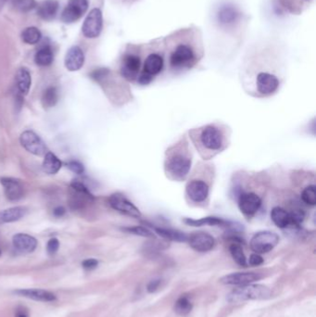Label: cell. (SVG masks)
Here are the masks:
<instances>
[{
    "instance_id": "cell-1",
    "label": "cell",
    "mask_w": 316,
    "mask_h": 317,
    "mask_svg": "<svg viewBox=\"0 0 316 317\" xmlns=\"http://www.w3.org/2000/svg\"><path fill=\"white\" fill-rule=\"evenodd\" d=\"M271 296V291L264 285L242 286L237 288L228 295L227 301L231 303H240L249 300H263Z\"/></svg>"
},
{
    "instance_id": "cell-2",
    "label": "cell",
    "mask_w": 316,
    "mask_h": 317,
    "mask_svg": "<svg viewBox=\"0 0 316 317\" xmlns=\"http://www.w3.org/2000/svg\"><path fill=\"white\" fill-rule=\"evenodd\" d=\"M196 53L193 47L187 43H179L170 55V64L174 69L190 67L195 62Z\"/></svg>"
},
{
    "instance_id": "cell-3",
    "label": "cell",
    "mask_w": 316,
    "mask_h": 317,
    "mask_svg": "<svg viewBox=\"0 0 316 317\" xmlns=\"http://www.w3.org/2000/svg\"><path fill=\"white\" fill-rule=\"evenodd\" d=\"M279 242L277 234L271 231L256 233L250 240V248L255 253L264 254L271 251Z\"/></svg>"
},
{
    "instance_id": "cell-4",
    "label": "cell",
    "mask_w": 316,
    "mask_h": 317,
    "mask_svg": "<svg viewBox=\"0 0 316 317\" xmlns=\"http://www.w3.org/2000/svg\"><path fill=\"white\" fill-rule=\"evenodd\" d=\"M20 142L21 146L26 149L28 152L37 155V156H45L48 152V148L42 139L37 136V134L30 130L24 131L20 137Z\"/></svg>"
},
{
    "instance_id": "cell-5",
    "label": "cell",
    "mask_w": 316,
    "mask_h": 317,
    "mask_svg": "<svg viewBox=\"0 0 316 317\" xmlns=\"http://www.w3.org/2000/svg\"><path fill=\"white\" fill-rule=\"evenodd\" d=\"M103 26L102 12L100 9H93L86 16L82 27V32L87 38L99 37Z\"/></svg>"
},
{
    "instance_id": "cell-6",
    "label": "cell",
    "mask_w": 316,
    "mask_h": 317,
    "mask_svg": "<svg viewBox=\"0 0 316 317\" xmlns=\"http://www.w3.org/2000/svg\"><path fill=\"white\" fill-rule=\"evenodd\" d=\"M168 172L175 179H184L189 173L191 160L182 154H176L168 160Z\"/></svg>"
},
{
    "instance_id": "cell-7",
    "label": "cell",
    "mask_w": 316,
    "mask_h": 317,
    "mask_svg": "<svg viewBox=\"0 0 316 317\" xmlns=\"http://www.w3.org/2000/svg\"><path fill=\"white\" fill-rule=\"evenodd\" d=\"M88 5V0H69L68 4L62 11L61 20L65 23L78 21L87 11Z\"/></svg>"
},
{
    "instance_id": "cell-8",
    "label": "cell",
    "mask_w": 316,
    "mask_h": 317,
    "mask_svg": "<svg viewBox=\"0 0 316 317\" xmlns=\"http://www.w3.org/2000/svg\"><path fill=\"white\" fill-rule=\"evenodd\" d=\"M109 203L114 210L121 212L127 216L133 218H140L141 212L137 209V207L133 204L131 201L127 199L123 195L120 193H115L111 195L109 199Z\"/></svg>"
},
{
    "instance_id": "cell-9",
    "label": "cell",
    "mask_w": 316,
    "mask_h": 317,
    "mask_svg": "<svg viewBox=\"0 0 316 317\" xmlns=\"http://www.w3.org/2000/svg\"><path fill=\"white\" fill-rule=\"evenodd\" d=\"M200 142L207 149L216 151L221 149L224 144V138L218 128L209 125L201 131Z\"/></svg>"
},
{
    "instance_id": "cell-10",
    "label": "cell",
    "mask_w": 316,
    "mask_h": 317,
    "mask_svg": "<svg viewBox=\"0 0 316 317\" xmlns=\"http://www.w3.org/2000/svg\"><path fill=\"white\" fill-rule=\"evenodd\" d=\"M190 247L199 252L210 251L215 245V240L210 234L205 232H196L190 235L188 238Z\"/></svg>"
},
{
    "instance_id": "cell-11",
    "label": "cell",
    "mask_w": 316,
    "mask_h": 317,
    "mask_svg": "<svg viewBox=\"0 0 316 317\" xmlns=\"http://www.w3.org/2000/svg\"><path fill=\"white\" fill-rule=\"evenodd\" d=\"M262 200L255 193H243L238 198L239 210L246 216L251 217L259 211Z\"/></svg>"
},
{
    "instance_id": "cell-12",
    "label": "cell",
    "mask_w": 316,
    "mask_h": 317,
    "mask_svg": "<svg viewBox=\"0 0 316 317\" xmlns=\"http://www.w3.org/2000/svg\"><path fill=\"white\" fill-rule=\"evenodd\" d=\"M256 85L261 94L271 95L278 88L279 80L274 74L262 72L257 75Z\"/></svg>"
},
{
    "instance_id": "cell-13",
    "label": "cell",
    "mask_w": 316,
    "mask_h": 317,
    "mask_svg": "<svg viewBox=\"0 0 316 317\" xmlns=\"http://www.w3.org/2000/svg\"><path fill=\"white\" fill-rule=\"evenodd\" d=\"M186 195L196 203L203 202L209 196V185L204 181L193 180L186 185Z\"/></svg>"
},
{
    "instance_id": "cell-14",
    "label": "cell",
    "mask_w": 316,
    "mask_h": 317,
    "mask_svg": "<svg viewBox=\"0 0 316 317\" xmlns=\"http://www.w3.org/2000/svg\"><path fill=\"white\" fill-rule=\"evenodd\" d=\"M261 278H262L261 275L256 273H252V272L233 273V274L222 277L220 282L225 285L245 286L251 284L255 281L260 280Z\"/></svg>"
},
{
    "instance_id": "cell-15",
    "label": "cell",
    "mask_w": 316,
    "mask_h": 317,
    "mask_svg": "<svg viewBox=\"0 0 316 317\" xmlns=\"http://www.w3.org/2000/svg\"><path fill=\"white\" fill-rule=\"evenodd\" d=\"M141 66L140 58L135 54H128L122 60L121 65V74L127 80L137 79L138 77V73Z\"/></svg>"
},
{
    "instance_id": "cell-16",
    "label": "cell",
    "mask_w": 316,
    "mask_h": 317,
    "mask_svg": "<svg viewBox=\"0 0 316 317\" xmlns=\"http://www.w3.org/2000/svg\"><path fill=\"white\" fill-rule=\"evenodd\" d=\"M4 187L6 198L10 201H18L23 197V186L21 182L15 178L3 177L0 179Z\"/></svg>"
},
{
    "instance_id": "cell-17",
    "label": "cell",
    "mask_w": 316,
    "mask_h": 317,
    "mask_svg": "<svg viewBox=\"0 0 316 317\" xmlns=\"http://www.w3.org/2000/svg\"><path fill=\"white\" fill-rule=\"evenodd\" d=\"M65 67L71 72H76L83 67L84 64V54L79 47H73L66 53L64 59Z\"/></svg>"
},
{
    "instance_id": "cell-18",
    "label": "cell",
    "mask_w": 316,
    "mask_h": 317,
    "mask_svg": "<svg viewBox=\"0 0 316 317\" xmlns=\"http://www.w3.org/2000/svg\"><path fill=\"white\" fill-rule=\"evenodd\" d=\"M14 248L21 253H31L37 247L36 238L27 234H17L12 238Z\"/></svg>"
},
{
    "instance_id": "cell-19",
    "label": "cell",
    "mask_w": 316,
    "mask_h": 317,
    "mask_svg": "<svg viewBox=\"0 0 316 317\" xmlns=\"http://www.w3.org/2000/svg\"><path fill=\"white\" fill-rule=\"evenodd\" d=\"M14 293L21 297L32 299L34 301H43V302H51L57 300V297L54 293L50 291H45V290H35V289L19 290V291H15Z\"/></svg>"
},
{
    "instance_id": "cell-20",
    "label": "cell",
    "mask_w": 316,
    "mask_h": 317,
    "mask_svg": "<svg viewBox=\"0 0 316 317\" xmlns=\"http://www.w3.org/2000/svg\"><path fill=\"white\" fill-rule=\"evenodd\" d=\"M164 58L158 53L149 54L144 62L143 73L149 74L151 76L157 75L164 69Z\"/></svg>"
},
{
    "instance_id": "cell-21",
    "label": "cell",
    "mask_w": 316,
    "mask_h": 317,
    "mask_svg": "<svg viewBox=\"0 0 316 317\" xmlns=\"http://www.w3.org/2000/svg\"><path fill=\"white\" fill-rule=\"evenodd\" d=\"M239 18V12L233 6H224L218 11L217 19L222 26L234 25Z\"/></svg>"
},
{
    "instance_id": "cell-22",
    "label": "cell",
    "mask_w": 316,
    "mask_h": 317,
    "mask_svg": "<svg viewBox=\"0 0 316 317\" xmlns=\"http://www.w3.org/2000/svg\"><path fill=\"white\" fill-rule=\"evenodd\" d=\"M184 224L191 227H202V226H219V227H226L230 228L233 224L229 221H226L222 218L218 217L209 216L201 219H191V218H184Z\"/></svg>"
},
{
    "instance_id": "cell-23",
    "label": "cell",
    "mask_w": 316,
    "mask_h": 317,
    "mask_svg": "<svg viewBox=\"0 0 316 317\" xmlns=\"http://www.w3.org/2000/svg\"><path fill=\"white\" fill-rule=\"evenodd\" d=\"M58 10V2L57 0H44L37 8V13L39 17L45 21H51L56 15Z\"/></svg>"
},
{
    "instance_id": "cell-24",
    "label": "cell",
    "mask_w": 316,
    "mask_h": 317,
    "mask_svg": "<svg viewBox=\"0 0 316 317\" xmlns=\"http://www.w3.org/2000/svg\"><path fill=\"white\" fill-rule=\"evenodd\" d=\"M271 219L277 228L282 229L292 226L290 212L281 207H274L271 211Z\"/></svg>"
},
{
    "instance_id": "cell-25",
    "label": "cell",
    "mask_w": 316,
    "mask_h": 317,
    "mask_svg": "<svg viewBox=\"0 0 316 317\" xmlns=\"http://www.w3.org/2000/svg\"><path fill=\"white\" fill-rule=\"evenodd\" d=\"M26 209L24 207H13L0 211V224L16 222L25 215Z\"/></svg>"
},
{
    "instance_id": "cell-26",
    "label": "cell",
    "mask_w": 316,
    "mask_h": 317,
    "mask_svg": "<svg viewBox=\"0 0 316 317\" xmlns=\"http://www.w3.org/2000/svg\"><path fill=\"white\" fill-rule=\"evenodd\" d=\"M32 84L31 74L26 68H21L17 72L16 85L17 89L21 95H27Z\"/></svg>"
},
{
    "instance_id": "cell-27",
    "label": "cell",
    "mask_w": 316,
    "mask_h": 317,
    "mask_svg": "<svg viewBox=\"0 0 316 317\" xmlns=\"http://www.w3.org/2000/svg\"><path fill=\"white\" fill-rule=\"evenodd\" d=\"M61 165L62 164H61L60 160L55 154L49 152V151L46 153L42 164L44 173H46L48 175H55L60 170Z\"/></svg>"
},
{
    "instance_id": "cell-28",
    "label": "cell",
    "mask_w": 316,
    "mask_h": 317,
    "mask_svg": "<svg viewBox=\"0 0 316 317\" xmlns=\"http://www.w3.org/2000/svg\"><path fill=\"white\" fill-rule=\"evenodd\" d=\"M155 232L161 236L162 238H165L171 241L176 242H185L187 241L188 237L183 232H180L178 230H174L172 228H154Z\"/></svg>"
},
{
    "instance_id": "cell-29",
    "label": "cell",
    "mask_w": 316,
    "mask_h": 317,
    "mask_svg": "<svg viewBox=\"0 0 316 317\" xmlns=\"http://www.w3.org/2000/svg\"><path fill=\"white\" fill-rule=\"evenodd\" d=\"M54 56L51 48L48 45H44L43 47L39 48L36 53L35 56V61L39 66H48L52 64Z\"/></svg>"
},
{
    "instance_id": "cell-30",
    "label": "cell",
    "mask_w": 316,
    "mask_h": 317,
    "mask_svg": "<svg viewBox=\"0 0 316 317\" xmlns=\"http://www.w3.org/2000/svg\"><path fill=\"white\" fill-rule=\"evenodd\" d=\"M41 32L37 27H28L23 32L21 33V38L23 42L29 45H35L41 40Z\"/></svg>"
},
{
    "instance_id": "cell-31",
    "label": "cell",
    "mask_w": 316,
    "mask_h": 317,
    "mask_svg": "<svg viewBox=\"0 0 316 317\" xmlns=\"http://www.w3.org/2000/svg\"><path fill=\"white\" fill-rule=\"evenodd\" d=\"M229 251L231 253L234 261L237 263L238 265L246 267L248 265V261L244 254L243 248L238 243H233L229 247Z\"/></svg>"
},
{
    "instance_id": "cell-32",
    "label": "cell",
    "mask_w": 316,
    "mask_h": 317,
    "mask_svg": "<svg viewBox=\"0 0 316 317\" xmlns=\"http://www.w3.org/2000/svg\"><path fill=\"white\" fill-rule=\"evenodd\" d=\"M58 102V91L56 87L50 86L44 91L42 96V104L45 108H51Z\"/></svg>"
},
{
    "instance_id": "cell-33",
    "label": "cell",
    "mask_w": 316,
    "mask_h": 317,
    "mask_svg": "<svg viewBox=\"0 0 316 317\" xmlns=\"http://www.w3.org/2000/svg\"><path fill=\"white\" fill-rule=\"evenodd\" d=\"M191 310H192V303L185 297H181L180 299H178V301L175 302L174 311L180 315H183V316L186 315L191 312Z\"/></svg>"
},
{
    "instance_id": "cell-34",
    "label": "cell",
    "mask_w": 316,
    "mask_h": 317,
    "mask_svg": "<svg viewBox=\"0 0 316 317\" xmlns=\"http://www.w3.org/2000/svg\"><path fill=\"white\" fill-rule=\"evenodd\" d=\"M301 201L307 205L314 206L316 204L315 185H311L307 186L301 193Z\"/></svg>"
},
{
    "instance_id": "cell-35",
    "label": "cell",
    "mask_w": 316,
    "mask_h": 317,
    "mask_svg": "<svg viewBox=\"0 0 316 317\" xmlns=\"http://www.w3.org/2000/svg\"><path fill=\"white\" fill-rule=\"evenodd\" d=\"M122 230L127 231L128 233H131L137 236H141L144 238H154V234H153L149 229L145 227H134V228H122Z\"/></svg>"
},
{
    "instance_id": "cell-36",
    "label": "cell",
    "mask_w": 316,
    "mask_h": 317,
    "mask_svg": "<svg viewBox=\"0 0 316 317\" xmlns=\"http://www.w3.org/2000/svg\"><path fill=\"white\" fill-rule=\"evenodd\" d=\"M36 5H37L36 0H15L14 1V7L21 12H28V11H32Z\"/></svg>"
},
{
    "instance_id": "cell-37",
    "label": "cell",
    "mask_w": 316,
    "mask_h": 317,
    "mask_svg": "<svg viewBox=\"0 0 316 317\" xmlns=\"http://www.w3.org/2000/svg\"><path fill=\"white\" fill-rule=\"evenodd\" d=\"M71 187H72L73 191L79 192L81 194H84V195L87 196V197H89V198L94 200V196L92 195V193L87 188V186L84 185V183L78 181V180H74L72 182V184H71Z\"/></svg>"
},
{
    "instance_id": "cell-38",
    "label": "cell",
    "mask_w": 316,
    "mask_h": 317,
    "mask_svg": "<svg viewBox=\"0 0 316 317\" xmlns=\"http://www.w3.org/2000/svg\"><path fill=\"white\" fill-rule=\"evenodd\" d=\"M67 167H68L69 169L71 170L73 173L76 174V175H82V174H84V165L82 164H80L79 162L72 161V162H70V163L67 164Z\"/></svg>"
},
{
    "instance_id": "cell-39",
    "label": "cell",
    "mask_w": 316,
    "mask_h": 317,
    "mask_svg": "<svg viewBox=\"0 0 316 317\" xmlns=\"http://www.w3.org/2000/svg\"><path fill=\"white\" fill-rule=\"evenodd\" d=\"M58 248H59V242H58L57 238L49 239L48 245H47V250H48V254L54 255L58 251Z\"/></svg>"
},
{
    "instance_id": "cell-40",
    "label": "cell",
    "mask_w": 316,
    "mask_h": 317,
    "mask_svg": "<svg viewBox=\"0 0 316 317\" xmlns=\"http://www.w3.org/2000/svg\"><path fill=\"white\" fill-rule=\"evenodd\" d=\"M264 263L263 257L258 253H253L250 255L249 260H248V264L252 265V266H259Z\"/></svg>"
},
{
    "instance_id": "cell-41",
    "label": "cell",
    "mask_w": 316,
    "mask_h": 317,
    "mask_svg": "<svg viewBox=\"0 0 316 317\" xmlns=\"http://www.w3.org/2000/svg\"><path fill=\"white\" fill-rule=\"evenodd\" d=\"M153 77L149 74H146V73H142L140 74L138 77H137V81L140 85H148L151 81H152Z\"/></svg>"
},
{
    "instance_id": "cell-42",
    "label": "cell",
    "mask_w": 316,
    "mask_h": 317,
    "mask_svg": "<svg viewBox=\"0 0 316 317\" xmlns=\"http://www.w3.org/2000/svg\"><path fill=\"white\" fill-rule=\"evenodd\" d=\"M82 265L85 270H93L99 265V262L96 259H87L83 262Z\"/></svg>"
},
{
    "instance_id": "cell-43",
    "label": "cell",
    "mask_w": 316,
    "mask_h": 317,
    "mask_svg": "<svg viewBox=\"0 0 316 317\" xmlns=\"http://www.w3.org/2000/svg\"><path fill=\"white\" fill-rule=\"evenodd\" d=\"M108 73H109L108 70L99 69L95 71V72H93L92 74H91V76H92V78H94V79L99 81V80L104 78Z\"/></svg>"
},
{
    "instance_id": "cell-44",
    "label": "cell",
    "mask_w": 316,
    "mask_h": 317,
    "mask_svg": "<svg viewBox=\"0 0 316 317\" xmlns=\"http://www.w3.org/2000/svg\"><path fill=\"white\" fill-rule=\"evenodd\" d=\"M160 284H161V280H159V279L158 280L150 281V283L148 285V292H154V291H157Z\"/></svg>"
},
{
    "instance_id": "cell-45",
    "label": "cell",
    "mask_w": 316,
    "mask_h": 317,
    "mask_svg": "<svg viewBox=\"0 0 316 317\" xmlns=\"http://www.w3.org/2000/svg\"><path fill=\"white\" fill-rule=\"evenodd\" d=\"M15 317H29L26 309L24 307H18L15 312Z\"/></svg>"
},
{
    "instance_id": "cell-46",
    "label": "cell",
    "mask_w": 316,
    "mask_h": 317,
    "mask_svg": "<svg viewBox=\"0 0 316 317\" xmlns=\"http://www.w3.org/2000/svg\"><path fill=\"white\" fill-rule=\"evenodd\" d=\"M65 212H66V210L62 206H58L57 208H55L53 211V213L56 217H62L65 214Z\"/></svg>"
},
{
    "instance_id": "cell-47",
    "label": "cell",
    "mask_w": 316,
    "mask_h": 317,
    "mask_svg": "<svg viewBox=\"0 0 316 317\" xmlns=\"http://www.w3.org/2000/svg\"><path fill=\"white\" fill-rule=\"evenodd\" d=\"M0 254H1V249H0Z\"/></svg>"
},
{
    "instance_id": "cell-48",
    "label": "cell",
    "mask_w": 316,
    "mask_h": 317,
    "mask_svg": "<svg viewBox=\"0 0 316 317\" xmlns=\"http://www.w3.org/2000/svg\"><path fill=\"white\" fill-rule=\"evenodd\" d=\"M304 1H309V0H304Z\"/></svg>"
}]
</instances>
